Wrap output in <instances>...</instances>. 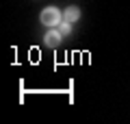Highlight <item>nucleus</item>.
Returning a JSON list of instances; mask_svg holds the SVG:
<instances>
[{
    "label": "nucleus",
    "mask_w": 130,
    "mask_h": 124,
    "mask_svg": "<svg viewBox=\"0 0 130 124\" xmlns=\"http://www.w3.org/2000/svg\"><path fill=\"white\" fill-rule=\"evenodd\" d=\"M63 20H67V22H78L80 20V9L78 7H67V9L63 11Z\"/></svg>",
    "instance_id": "nucleus-3"
},
{
    "label": "nucleus",
    "mask_w": 130,
    "mask_h": 124,
    "mask_svg": "<svg viewBox=\"0 0 130 124\" xmlns=\"http://www.w3.org/2000/svg\"><path fill=\"white\" fill-rule=\"evenodd\" d=\"M61 31H54V28H50V31L46 33V35H43V41H46V46L48 48H56L61 44Z\"/></svg>",
    "instance_id": "nucleus-2"
},
{
    "label": "nucleus",
    "mask_w": 130,
    "mask_h": 124,
    "mask_svg": "<svg viewBox=\"0 0 130 124\" xmlns=\"http://www.w3.org/2000/svg\"><path fill=\"white\" fill-rule=\"evenodd\" d=\"M59 31H61V35H70V33H72V22H67V20H63V22H61L59 24Z\"/></svg>",
    "instance_id": "nucleus-4"
},
{
    "label": "nucleus",
    "mask_w": 130,
    "mask_h": 124,
    "mask_svg": "<svg viewBox=\"0 0 130 124\" xmlns=\"http://www.w3.org/2000/svg\"><path fill=\"white\" fill-rule=\"evenodd\" d=\"M63 22V13H61L56 7H48V9L41 11V24H46V26H59V24Z\"/></svg>",
    "instance_id": "nucleus-1"
}]
</instances>
